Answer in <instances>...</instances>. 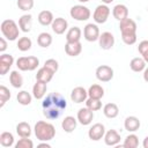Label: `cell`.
<instances>
[{
	"mask_svg": "<svg viewBox=\"0 0 148 148\" xmlns=\"http://www.w3.org/2000/svg\"><path fill=\"white\" fill-rule=\"evenodd\" d=\"M66 106H67V102L65 97L59 92L49 94L42 103L43 114L44 117H46V119L50 120H54L59 118L62 111L66 109Z\"/></svg>",
	"mask_w": 148,
	"mask_h": 148,
	"instance_id": "1",
	"label": "cell"
},
{
	"mask_svg": "<svg viewBox=\"0 0 148 148\" xmlns=\"http://www.w3.org/2000/svg\"><path fill=\"white\" fill-rule=\"evenodd\" d=\"M35 135L39 141H50L56 135V128L52 124L39 120L35 124Z\"/></svg>",
	"mask_w": 148,
	"mask_h": 148,
	"instance_id": "2",
	"label": "cell"
},
{
	"mask_svg": "<svg viewBox=\"0 0 148 148\" xmlns=\"http://www.w3.org/2000/svg\"><path fill=\"white\" fill-rule=\"evenodd\" d=\"M1 32L3 35V37H6L8 40H15L18 37V28L17 24L15 23V21L13 20H5L1 23Z\"/></svg>",
	"mask_w": 148,
	"mask_h": 148,
	"instance_id": "3",
	"label": "cell"
},
{
	"mask_svg": "<svg viewBox=\"0 0 148 148\" xmlns=\"http://www.w3.org/2000/svg\"><path fill=\"white\" fill-rule=\"evenodd\" d=\"M71 16L76 21H87L90 17V10L83 5H76L71 8Z\"/></svg>",
	"mask_w": 148,
	"mask_h": 148,
	"instance_id": "4",
	"label": "cell"
},
{
	"mask_svg": "<svg viewBox=\"0 0 148 148\" xmlns=\"http://www.w3.org/2000/svg\"><path fill=\"white\" fill-rule=\"evenodd\" d=\"M119 29H120V32H121V37L136 35V23L132 18L126 17L123 21H120Z\"/></svg>",
	"mask_w": 148,
	"mask_h": 148,
	"instance_id": "5",
	"label": "cell"
},
{
	"mask_svg": "<svg viewBox=\"0 0 148 148\" xmlns=\"http://www.w3.org/2000/svg\"><path fill=\"white\" fill-rule=\"evenodd\" d=\"M109 15H110V8L106 6V5H99L96 7L94 14H92V17H94V21L96 23H105L109 18Z\"/></svg>",
	"mask_w": 148,
	"mask_h": 148,
	"instance_id": "6",
	"label": "cell"
},
{
	"mask_svg": "<svg viewBox=\"0 0 148 148\" xmlns=\"http://www.w3.org/2000/svg\"><path fill=\"white\" fill-rule=\"evenodd\" d=\"M96 77L102 82H109L113 77V69L106 65L98 66L96 68Z\"/></svg>",
	"mask_w": 148,
	"mask_h": 148,
	"instance_id": "7",
	"label": "cell"
},
{
	"mask_svg": "<svg viewBox=\"0 0 148 148\" xmlns=\"http://www.w3.org/2000/svg\"><path fill=\"white\" fill-rule=\"evenodd\" d=\"M83 36H84L86 40H88V42L98 40V38H99V29H98V27L96 24H92V23L86 24V27L83 29Z\"/></svg>",
	"mask_w": 148,
	"mask_h": 148,
	"instance_id": "8",
	"label": "cell"
},
{
	"mask_svg": "<svg viewBox=\"0 0 148 148\" xmlns=\"http://www.w3.org/2000/svg\"><path fill=\"white\" fill-rule=\"evenodd\" d=\"M104 134H105V127L103 124L101 123H97V124H94L89 131H88V136L90 140L92 141H98L101 140L102 138H104Z\"/></svg>",
	"mask_w": 148,
	"mask_h": 148,
	"instance_id": "9",
	"label": "cell"
},
{
	"mask_svg": "<svg viewBox=\"0 0 148 148\" xmlns=\"http://www.w3.org/2000/svg\"><path fill=\"white\" fill-rule=\"evenodd\" d=\"M76 118H77V121L81 125H83V126L89 125L94 119V111H91L88 108H82V109H80L77 111Z\"/></svg>",
	"mask_w": 148,
	"mask_h": 148,
	"instance_id": "10",
	"label": "cell"
},
{
	"mask_svg": "<svg viewBox=\"0 0 148 148\" xmlns=\"http://www.w3.org/2000/svg\"><path fill=\"white\" fill-rule=\"evenodd\" d=\"M98 43H99L101 49H103V50H110L114 45V36L111 32H109V31L102 32L99 35Z\"/></svg>",
	"mask_w": 148,
	"mask_h": 148,
	"instance_id": "11",
	"label": "cell"
},
{
	"mask_svg": "<svg viewBox=\"0 0 148 148\" xmlns=\"http://www.w3.org/2000/svg\"><path fill=\"white\" fill-rule=\"evenodd\" d=\"M87 97H88V90H86L83 87H75L71 92V99L77 104L86 102Z\"/></svg>",
	"mask_w": 148,
	"mask_h": 148,
	"instance_id": "12",
	"label": "cell"
},
{
	"mask_svg": "<svg viewBox=\"0 0 148 148\" xmlns=\"http://www.w3.org/2000/svg\"><path fill=\"white\" fill-rule=\"evenodd\" d=\"M14 64V58L12 54L8 53H3L0 56V75H5L10 67Z\"/></svg>",
	"mask_w": 148,
	"mask_h": 148,
	"instance_id": "13",
	"label": "cell"
},
{
	"mask_svg": "<svg viewBox=\"0 0 148 148\" xmlns=\"http://www.w3.org/2000/svg\"><path fill=\"white\" fill-rule=\"evenodd\" d=\"M67 27H68V23L64 17L54 18L52 24H51V28H52L53 32H56L57 35H62L67 30Z\"/></svg>",
	"mask_w": 148,
	"mask_h": 148,
	"instance_id": "14",
	"label": "cell"
},
{
	"mask_svg": "<svg viewBox=\"0 0 148 148\" xmlns=\"http://www.w3.org/2000/svg\"><path fill=\"white\" fill-rule=\"evenodd\" d=\"M65 52L69 57H76L82 52V44L80 42H67L65 45Z\"/></svg>",
	"mask_w": 148,
	"mask_h": 148,
	"instance_id": "15",
	"label": "cell"
},
{
	"mask_svg": "<svg viewBox=\"0 0 148 148\" xmlns=\"http://www.w3.org/2000/svg\"><path fill=\"white\" fill-rule=\"evenodd\" d=\"M46 89H47L46 82L37 80L36 83L32 87V95H34V97L36 99H42L45 96V94H46Z\"/></svg>",
	"mask_w": 148,
	"mask_h": 148,
	"instance_id": "16",
	"label": "cell"
},
{
	"mask_svg": "<svg viewBox=\"0 0 148 148\" xmlns=\"http://www.w3.org/2000/svg\"><path fill=\"white\" fill-rule=\"evenodd\" d=\"M104 142L108 146H117L120 142V135L116 130H109L104 134Z\"/></svg>",
	"mask_w": 148,
	"mask_h": 148,
	"instance_id": "17",
	"label": "cell"
},
{
	"mask_svg": "<svg viewBox=\"0 0 148 148\" xmlns=\"http://www.w3.org/2000/svg\"><path fill=\"white\" fill-rule=\"evenodd\" d=\"M112 14H113V17L120 22V21H123L124 18L128 17V9H127V7H126L125 5L118 3V5H116V6L113 7Z\"/></svg>",
	"mask_w": 148,
	"mask_h": 148,
	"instance_id": "18",
	"label": "cell"
},
{
	"mask_svg": "<svg viewBox=\"0 0 148 148\" xmlns=\"http://www.w3.org/2000/svg\"><path fill=\"white\" fill-rule=\"evenodd\" d=\"M140 120H139V118H136V117H134V116H130V117H127L126 119H125V121H124V127H125V130L126 131H128V132H135V131H138L139 128H140Z\"/></svg>",
	"mask_w": 148,
	"mask_h": 148,
	"instance_id": "19",
	"label": "cell"
},
{
	"mask_svg": "<svg viewBox=\"0 0 148 148\" xmlns=\"http://www.w3.org/2000/svg\"><path fill=\"white\" fill-rule=\"evenodd\" d=\"M77 125V119H75L72 116H67L64 118V120L61 121V127L66 133H72Z\"/></svg>",
	"mask_w": 148,
	"mask_h": 148,
	"instance_id": "20",
	"label": "cell"
},
{
	"mask_svg": "<svg viewBox=\"0 0 148 148\" xmlns=\"http://www.w3.org/2000/svg\"><path fill=\"white\" fill-rule=\"evenodd\" d=\"M53 72L50 71L49 68H46L45 66H43L42 68L38 69L37 74H36V80H39V81H43V82H50L53 77Z\"/></svg>",
	"mask_w": 148,
	"mask_h": 148,
	"instance_id": "21",
	"label": "cell"
},
{
	"mask_svg": "<svg viewBox=\"0 0 148 148\" xmlns=\"http://www.w3.org/2000/svg\"><path fill=\"white\" fill-rule=\"evenodd\" d=\"M31 23H32V16L30 14L22 15L18 18V27L23 32H29L31 30Z\"/></svg>",
	"mask_w": 148,
	"mask_h": 148,
	"instance_id": "22",
	"label": "cell"
},
{
	"mask_svg": "<svg viewBox=\"0 0 148 148\" xmlns=\"http://www.w3.org/2000/svg\"><path fill=\"white\" fill-rule=\"evenodd\" d=\"M16 133L21 138H30V135H31V126L25 121H21V123H18L16 125Z\"/></svg>",
	"mask_w": 148,
	"mask_h": 148,
	"instance_id": "23",
	"label": "cell"
},
{
	"mask_svg": "<svg viewBox=\"0 0 148 148\" xmlns=\"http://www.w3.org/2000/svg\"><path fill=\"white\" fill-rule=\"evenodd\" d=\"M103 113H104V116H105L106 118L112 119V118H116V117L118 116L119 109H118L117 104H114V103H108V104H105L104 108H103Z\"/></svg>",
	"mask_w": 148,
	"mask_h": 148,
	"instance_id": "24",
	"label": "cell"
},
{
	"mask_svg": "<svg viewBox=\"0 0 148 148\" xmlns=\"http://www.w3.org/2000/svg\"><path fill=\"white\" fill-rule=\"evenodd\" d=\"M53 14L50 12V10H42L39 14H38V22L44 25V27H47V25H51L52 22H53Z\"/></svg>",
	"mask_w": 148,
	"mask_h": 148,
	"instance_id": "25",
	"label": "cell"
},
{
	"mask_svg": "<svg viewBox=\"0 0 148 148\" xmlns=\"http://www.w3.org/2000/svg\"><path fill=\"white\" fill-rule=\"evenodd\" d=\"M130 67H131V69H132L133 72L140 73V72L145 71V68H146V61L143 60L142 57H141V58H139V57L133 58V59L131 60V62H130Z\"/></svg>",
	"mask_w": 148,
	"mask_h": 148,
	"instance_id": "26",
	"label": "cell"
},
{
	"mask_svg": "<svg viewBox=\"0 0 148 148\" xmlns=\"http://www.w3.org/2000/svg\"><path fill=\"white\" fill-rule=\"evenodd\" d=\"M81 35H82L81 29L79 27H73V28H71L67 31V34H66V40L67 42H80Z\"/></svg>",
	"mask_w": 148,
	"mask_h": 148,
	"instance_id": "27",
	"label": "cell"
},
{
	"mask_svg": "<svg viewBox=\"0 0 148 148\" xmlns=\"http://www.w3.org/2000/svg\"><path fill=\"white\" fill-rule=\"evenodd\" d=\"M9 82L14 88H21L23 84V77L17 71H12L9 74Z\"/></svg>",
	"mask_w": 148,
	"mask_h": 148,
	"instance_id": "28",
	"label": "cell"
},
{
	"mask_svg": "<svg viewBox=\"0 0 148 148\" xmlns=\"http://www.w3.org/2000/svg\"><path fill=\"white\" fill-rule=\"evenodd\" d=\"M88 96L92 98H102L104 96V89L99 84H92L88 89Z\"/></svg>",
	"mask_w": 148,
	"mask_h": 148,
	"instance_id": "29",
	"label": "cell"
},
{
	"mask_svg": "<svg viewBox=\"0 0 148 148\" xmlns=\"http://www.w3.org/2000/svg\"><path fill=\"white\" fill-rule=\"evenodd\" d=\"M37 43L42 47H49L52 44V36L49 32H40L37 37Z\"/></svg>",
	"mask_w": 148,
	"mask_h": 148,
	"instance_id": "30",
	"label": "cell"
},
{
	"mask_svg": "<svg viewBox=\"0 0 148 148\" xmlns=\"http://www.w3.org/2000/svg\"><path fill=\"white\" fill-rule=\"evenodd\" d=\"M0 143L2 147H12L14 145V136L10 132H3L0 135Z\"/></svg>",
	"mask_w": 148,
	"mask_h": 148,
	"instance_id": "31",
	"label": "cell"
},
{
	"mask_svg": "<svg viewBox=\"0 0 148 148\" xmlns=\"http://www.w3.org/2000/svg\"><path fill=\"white\" fill-rule=\"evenodd\" d=\"M123 146L125 148H136L139 146V138L135 134H128L125 138V141H124Z\"/></svg>",
	"mask_w": 148,
	"mask_h": 148,
	"instance_id": "32",
	"label": "cell"
},
{
	"mask_svg": "<svg viewBox=\"0 0 148 148\" xmlns=\"http://www.w3.org/2000/svg\"><path fill=\"white\" fill-rule=\"evenodd\" d=\"M31 45H32V42H31L30 38H28V37H21L17 40V45L16 46H17V49L20 51L25 52V51H28V50L31 49Z\"/></svg>",
	"mask_w": 148,
	"mask_h": 148,
	"instance_id": "33",
	"label": "cell"
},
{
	"mask_svg": "<svg viewBox=\"0 0 148 148\" xmlns=\"http://www.w3.org/2000/svg\"><path fill=\"white\" fill-rule=\"evenodd\" d=\"M16 98H17V102L21 104V105H29L30 103H31V95L28 92V91H25V90H21L18 94H17V96H16Z\"/></svg>",
	"mask_w": 148,
	"mask_h": 148,
	"instance_id": "34",
	"label": "cell"
},
{
	"mask_svg": "<svg viewBox=\"0 0 148 148\" xmlns=\"http://www.w3.org/2000/svg\"><path fill=\"white\" fill-rule=\"evenodd\" d=\"M86 105L88 109H90L91 111H98L101 108H102V102L99 98H92V97H89L87 98L86 101Z\"/></svg>",
	"mask_w": 148,
	"mask_h": 148,
	"instance_id": "35",
	"label": "cell"
},
{
	"mask_svg": "<svg viewBox=\"0 0 148 148\" xmlns=\"http://www.w3.org/2000/svg\"><path fill=\"white\" fill-rule=\"evenodd\" d=\"M9 98H10L9 89L7 87H5V86H0V108H2Z\"/></svg>",
	"mask_w": 148,
	"mask_h": 148,
	"instance_id": "36",
	"label": "cell"
},
{
	"mask_svg": "<svg viewBox=\"0 0 148 148\" xmlns=\"http://www.w3.org/2000/svg\"><path fill=\"white\" fill-rule=\"evenodd\" d=\"M138 51L140 52V54L142 56L143 60L146 62H148V40H142L139 43L138 46Z\"/></svg>",
	"mask_w": 148,
	"mask_h": 148,
	"instance_id": "37",
	"label": "cell"
},
{
	"mask_svg": "<svg viewBox=\"0 0 148 148\" xmlns=\"http://www.w3.org/2000/svg\"><path fill=\"white\" fill-rule=\"evenodd\" d=\"M16 5L21 10L28 12L34 7V0H17Z\"/></svg>",
	"mask_w": 148,
	"mask_h": 148,
	"instance_id": "38",
	"label": "cell"
},
{
	"mask_svg": "<svg viewBox=\"0 0 148 148\" xmlns=\"http://www.w3.org/2000/svg\"><path fill=\"white\" fill-rule=\"evenodd\" d=\"M32 147H34V142L29 138H21L15 145V148H32Z\"/></svg>",
	"mask_w": 148,
	"mask_h": 148,
	"instance_id": "39",
	"label": "cell"
},
{
	"mask_svg": "<svg viewBox=\"0 0 148 148\" xmlns=\"http://www.w3.org/2000/svg\"><path fill=\"white\" fill-rule=\"evenodd\" d=\"M16 66L20 71H29L28 67V57H20L16 60Z\"/></svg>",
	"mask_w": 148,
	"mask_h": 148,
	"instance_id": "40",
	"label": "cell"
},
{
	"mask_svg": "<svg viewBox=\"0 0 148 148\" xmlns=\"http://www.w3.org/2000/svg\"><path fill=\"white\" fill-rule=\"evenodd\" d=\"M44 66L46 68H49L50 71H52L53 73H56L58 71V68H59V64H58V61L56 59H47L44 62Z\"/></svg>",
	"mask_w": 148,
	"mask_h": 148,
	"instance_id": "41",
	"label": "cell"
},
{
	"mask_svg": "<svg viewBox=\"0 0 148 148\" xmlns=\"http://www.w3.org/2000/svg\"><path fill=\"white\" fill-rule=\"evenodd\" d=\"M38 65H39V60H38V58H36V57H34V56L28 57V67H29V71H34V69H36Z\"/></svg>",
	"mask_w": 148,
	"mask_h": 148,
	"instance_id": "42",
	"label": "cell"
},
{
	"mask_svg": "<svg viewBox=\"0 0 148 148\" xmlns=\"http://www.w3.org/2000/svg\"><path fill=\"white\" fill-rule=\"evenodd\" d=\"M6 49H7V42L5 40L3 37H1L0 38V52H3Z\"/></svg>",
	"mask_w": 148,
	"mask_h": 148,
	"instance_id": "43",
	"label": "cell"
},
{
	"mask_svg": "<svg viewBox=\"0 0 148 148\" xmlns=\"http://www.w3.org/2000/svg\"><path fill=\"white\" fill-rule=\"evenodd\" d=\"M143 80L146 82H148V67L145 68V71H143Z\"/></svg>",
	"mask_w": 148,
	"mask_h": 148,
	"instance_id": "44",
	"label": "cell"
},
{
	"mask_svg": "<svg viewBox=\"0 0 148 148\" xmlns=\"http://www.w3.org/2000/svg\"><path fill=\"white\" fill-rule=\"evenodd\" d=\"M142 146H143V148H148V135L143 139V142H142Z\"/></svg>",
	"mask_w": 148,
	"mask_h": 148,
	"instance_id": "45",
	"label": "cell"
},
{
	"mask_svg": "<svg viewBox=\"0 0 148 148\" xmlns=\"http://www.w3.org/2000/svg\"><path fill=\"white\" fill-rule=\"evenodd\" d=\"M38 147H46V148H50L51 146H50L49 143H46V141H45L44 143H39V145H38Z\"/></svg>",
	"mask_w": 148,
	"mask_h": 148,
	"instance_id": "46",
	"label": "cell"
},
{
	"mask_svg": "<svg viewBox=\"0 0 148 148\" xmlns=\"http://www.w3.org/2000/svg\"><path fill=\"white\" fill-rule=\"evenodd\" d=\"M113 0H102V2L104 3V5H109V3H111Z\"/></svg>",
	"mask_w": 148,
	"mask_h": 148,
	"instance_id": "47",
	"label": "cell"
},
{
	"mask_svg": "<svg viewBox=\"0 0 148 148\" xmlns=\"http://www.w3.org/2000/svg\"><path fill=\"white\" fill-rule=\"evenodd\" d=\"M77 1H80V2H88L89 0H77Z\"/></svg>",
	"mask_w": 148,
	"mask_h": 148,
	"instance_id": "48",
	"label": "cell"
},
{
	"mask_svg": "<svg viewBox=\"0 0 148 148\" xmlns=\"http://www.w3.org/2000/svg\"><path fill=\"white\" fill-rule=\"evenodd\" d=\"M147 10H148V8H147Z\"/></svg>",
	"mask_w": 148,
	"mask_h": 148,
	"instance_id": "49",
	"label": "cell"
}]
</instances>
